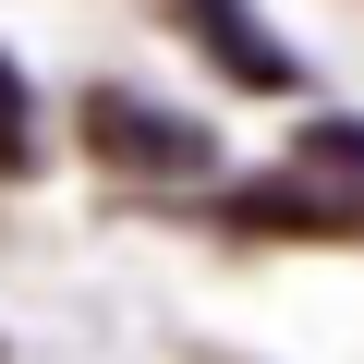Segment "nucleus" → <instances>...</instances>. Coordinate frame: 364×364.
I'll use <instances>...</instances> for the list:
<instances>
[{
	"instance_id": "1",
	"label": "nucleus",
	"mask_w": 364,
	"mask_h": 364,
	"mask_svg": "<svg viewBox=\"0 0 364 364\" xmlns=\"http://www.w3.org/2000/svg\"><path fill=\"white\" fill-rule=\"evenodd\" d=\"M231 219L243 231H316V243L364 231V122H304L291 158L231 195Z\"/></svg>"
},
{
	"instance_id": "3",
	"label": "nucleus",
	"mask_w": 364,
	"mask_h": 364,
	"mask_svg": "<svg viewBox=\"0 0 364 364\" xmlns=\"http://www.w3.org/2000/svg\"><path fill=\"white\" fill-rule=\"evenodd\" d=\"M182 13V37H195L207 61H231V85H255V97H291L304 85V61L279 49V25L255 13V0H170Z\"/></svg>"
},
{
	"instance_id": "4",
	"label": "nucleus",
	"mask_w": 364,
	"mask_h": 364,
	"mask_svg": "<svg viewBox=\"0 0 364 364\" xmlns=\"http://www.w3.org/2000/svg\"><path fill=\"white\" fill-rule=\"evenodd\" d=\"M37 170V97H25V61L0 49V182Z\"/></svg>"
},
{
	"instance_id": "2",
	"label": "nucleus",
	"mask_w": 364,
	"mask_h": 364,
	"mask_svg": "<svg viewBox=\"0 0 364 364\" xmlns=\"http://www.w3.org/2000/svg\"><path fill=\"white\" fill-rule=\"evenodd\" d=\"M73 134H85L97 170H134V182H207V170H219V134H207L195 109H158V97H134V85H97V97L73 109Z\"/></svg>"
}]
</instances>
